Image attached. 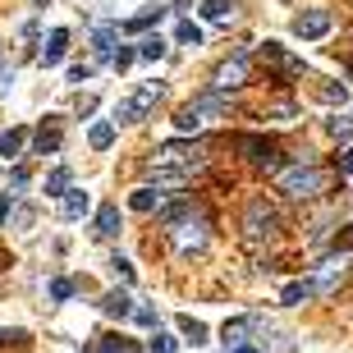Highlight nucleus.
Returning a JSON list of instances; mask_svg holds the SVG:
<instances>
[{
	"instance_id": "nucleus-1",
	"label": "nucleus",
	"mask_w": 353,
	"mask_h": 353,
	"mask_svg": "<svg viewBox=\"0 0 353 353\" xmlns=\"http://www.w3.org/2000/svg\"><path fill=\"white\" fill-rule=\"evenodd\" d=\"M161 92H165V88H161L157 79H152V83H138V88H133L129 97L115 105V119H119V124H138V119H147L152 110H157Z\"/></svg>"
},
{
	"instance_id": "nucleus-2",
	"label": "nucleus",
	"mask_w": 353,
	"mask_h": 353,
	"mask_svg": "<svg viewBox=\"0 0 353 353\" xmlns=\"http://www.w3.org/2000/svg\"><path fill=\"white\" fill-rule=\"evenodd\" d=\"M326 188V174L316 170L312 161H303V165H289V170H280V193H289V197H316Z\"/></svg>"
},
{
	"instance_id": "nucleus-3",
	"label": "nucleus",
	"mask_w": 353,
	"mask_h": 353,
	"mask_svg": "<svg viewBox=\"0 0 353 353\" xmlns=\"http://www.w3.org/2000/svg\"><path fill=\"white\" fill-rule=\"evenodd\" d=\"M275 230H280V216H275L271 202H266V197L248 202V211H243V234L257 243V239H275Z\"/></svg>"
},
{
	"instance_id": "nucleus-4",
	"label": "nucleus",
	"mask_w": 353,
	"mask_h": 353,
	"mask_svg": "<svg viewBox=\"0 0 353 353\" xmlns=\"http://www.w3.org/2000/svg\"><path fill=\"white\" fill-rule=\"evenodd\" d=\"M239 152L257 165V170H280V147L271 138H257V133H243L239 138Z\"/></svg>"
},
{
	"instance_id": "nucleus-5",
	"label": "nucleus",
	"mask_w": 353,
	"mask_h": 353,
	"mask_svg": "<svg viewBox=\"0 0 353 353\" xmlns=\"http://www.w3.org/2000/svg\"><path fill=\"white\" fill-rule=\"evenodd\" d=\"M330 32V14L326 10H303L299 19H294V37L303 41H321Z\"/></svg>"
},
{
	"instance_id": "nucleus-6",
	"label": "nucleus",
	"mask_w": 353,
	"mask_h": 353,
	"mask_svg": "<svg viewBox=\"0 0 353 353\" xmlns=\"http://www.w3.org/2000/svg\"><path fill=\"white\" fill-rule=\"evenodd\" d=\"M248 83V55H230L221 69H216V92H234Z\"/></svg>"
},
{
	"instance_id": "nucleus-7",
	"label": "nucleus",
	"mask_w": 353,
	"mask_h": 353,
	"mask_svg": "<svg viewBox=\"0 0 353 353\" xmlns=\"http://www.w3.org/2000/svg\"><path fill=\"white\" fill-rule=\"evenodd\" d=\"M257 55H262V65L280 69V74H303V60H299V55H289L280 41H262V46H257Z\"/></svg>"
},
{
	"instance_id": "nucleus-8",
	"label": "nucleus",
	"mask_w": 353,
	"mask_h": 353,
	"mask_svg": "<svg viewBox=\"0 0 353 353\" xmlns=\"http://www.w3.org/2000/svg\"><path fill=\"white\" fill-rule=\"evenodd\" d=\"M202 165L197 161V147H188V143H165V147H157V165H174V170H183V165Z\"/></svg>"
},
{
	"instance_id": "nucleus-9",
	"label": "nucleus",
	"mask_w": 353,
	"mask_h": 353,
	"mask_svg": "<svg viewBox=\"0 0 353 353\" xmlns=\"http://www.w3.org/2000/svg\"><path fill=\"white\" fill-rule=\"evenodd\" d=\"M174 243H179L183 252H197L202 243H207V225H202V221H183V225H174Z\"/></svg>"
},
{
	"instance_id": "nucleus-10",
	"label": "nucleus",
	"mask_w": 353,
	"mask_h": 353,
	"mask_svg": "<svg viewBox=\"0 0 353 353\" xmlns=\"http://www.w3.org/2000/svg\"><path fill=\"white\" fill-rule=\"evenodd\" d=\"M65 41H69V32H65V28H55L51 37L41 41L37 60H41V65H46V69H51V65H60V60H65Z\"/></svg>"
},
{
	"instance_id": "nucleus-11",
	"label": "nucleus",
	"mask_w": 353,
	"mask_h": 353,
	"mask_svg": "<svg viewBox=\"0 0 353 353\" xmlns=\"http://www.w3.org/2000/svg\"><path fill=\"white\" fill-rule=\"evenodd\" d=\"M97 239H115L119 234V207L115 202H105L101 211H97V230H92Z\"/></svg>"
},
{
	"instance_id": "nucleus-12",
	"label": "nucleus",
	"mask_w": 353,
	"mask_h": 353,
	"mask_svg": "<svg viewBox=\"0 0 353 353\" xmlns=\"http://www.w3.org/2000/svg\"><path fill=\"white\" fill-rule=\"evenodd\" d=\"M257 326V321H252V316H234V321H225V349H234V344H248V330Z\"/></svg>"
},
{
	"instance_id": "nucleus-13",
	"label": "nucleus",
	"mask_w": 353,
	"mask_h": 353,
	"mask_svg": "<svg viewBox=\"0 0 353 353\" xmlns=\"http://www.w3.org/2000/svg\"><path fill=\"white\" fill-rule=\"evenodd\" d=\"M60 143H65L60 124H55V119H46V124L37 129V152H41V157H51V152H60Z\"/></svg>"
},
{
	"instance_id": "nucleus-14",
	"label": "nucleus",
	"mask_w": 353,
	"mask_h": 353,
	"mask_svg": "<svg viewBox=\"0 0 353 353\" xmlns=\"http://www.w3.org/2000/svg\"><path fill=\"white\" fill-rule=\"evenodd\" d=\"M101 312L124 321V316H133V299H129V294H119V289H110V294L101 299Z\"/></svg>"
},
{
	"instance_id": "nucleus-15",
	"label": "nucleus",
	"mask_w": 353,
	"mask_h": 353,
	"mask_svg": "<svg viewBox=\"0 0 353 353\" xmlns=\"http://www.w3.org/2000/svg\"><path fill=\"white\" fill-rule=\"evenodd\" d=\"M335 280H344V262H326L321 271L312 275V289H316V294H330V289H335Z\"/></svg>"
},
{
	"instance_id": "nucleus-16",
	"label": "nucleus",
	"mask_w": 353,
	"mask_h": 353,
	"mask_svg": "<svg viewBox=\"0 0 353 353\" xmlns=\"http://www.w3.org/2000/svg\"><path fill=\"white\" fill-rule=\"evenodd\" d=\"M316 289H312V280H289L285 285V294H280V303H289V307H299V303H307Z\"/></svg>"
},
{
	"instance_id": "nucleus-17",
	"label": "nucleus",
	"mask_w": 353,
	"mask_h": 353,
	"mask_svg": "<svg viewBox=\"0 0 353 353\" xmlns=\"http://www.w3.org/2000/svg\"><path fill=\"white\" fill-rule=\"evenodd\" d=\"M161 202H165V193H157V188H138V193L129 197V207H133V211H143V216H147V211H157Z\"/></svg>"
},
{
	"instance_id": "nucleus-18",
	"label": "nucleus",
	"mask_w": 353,
	"mask_h": 353,
	"mask_svg": "<svg viewBox=\"0 0 353 353\" xmlns=\"http://www.w3.org/2000/svg\"><path fill=\"white\" fill-rule=\"evenodd\" d=\"M234 5L239 0H207V5H202V19H207V23H225V19L234 14Z\"/></svg>"
},
{
	"instance_id": "nucleus-19",
	"label": "nucleus",
	"mask_w": 353,
	"mask_h": 353,
	"mask_svg": "<svg viewBox=\"0 0 353 353\" xmlns=\"http://www.w3.org/2000/svg\"><path fill=\"white\" fill-rule=\"evenodd\" d=\"M174 124H179V133H197L202 124H207V119L197 115V110H193V101H188V105H179V110H174Z\"/></svg>"
},
{
	"instance_id": "nucleus-20",
	"label": "nucleus",
	"mask_w": 353,
	"mask_h": 353,
	"mask_svg": "<svg viewBox=\"0 0 353 353\" xmlns=\"http://www.w3.org/2000/svg\"><path fill=\"white\" fill-rule=\"evenodd\" d=\"M88 143L97 147V152H105V147L115 143V124H110V119H101V124H92V133H88Z\"/></svg>"
},
{
	"instance_id": "nucleus-21",
	"label": "nucleus",
	"mask_w": 353,
	"mask_h": 353,
	"mask_svg": "<svg viewBox=\"0 0 353 353\" xmlns=\"http://www.w3.org/2000/svg\"><path fill=\"white\" fill-rule=\"evenodd\" d=\"M65 221H79L83 211H88V193H83V188H74V193H65Z\"/></svg>"
},
{
	"instance_id": "nucleus-22",
	"label": "nucleus",
	"mask_w": 353,
	"mask_h": 353,
	"mask_svg": "<svg viewBox=\"0 0 353 353\" xmlns=\"http://www.w3.org/2000/svg\"><path fill=\"white\" fill-rule=\"evenodd\" d=\"M28 143V133L23 129H10V133H0V157H19Z\"/></svg>"
},
{
	"instance_id": "nucleus-23",
	"label": "nucleus",
	"mask_w": 353,
	"mask_h": 353,
	"mask_svg": "<svg viewBox=\"0 0 353 353\" xmlns=\"http://www.w3.org/2000/svg\"><path fill=\"white\" fill-rule=\"evenodd\" d=\"M179 330H183V340H188V344H207V326H202L197 316H183Z\"/></svg>"
},
{
	"instance_id": "nucleus-24",
	"label": "nucleus",
	"mask_w": 353,
	"mask_h": 353,
	"mask_svg": "<svg viewBox=\"0 0 353 353\" xmlns=\"http://www.w3.org/2000/svg\"><path fill=\"white\" fill-rule=\"evenodd\" d=\"M161 14H165V5H147L143 14H133V19H129V28H133V32H143V28H152V23H157Z\"/></svg>"
},
{
	"instance_id": "nucleus-25",
	"label": "nucleus",
	"mask_w": 353,
	"mask_h": 353,
	"mask_svg": "<svg viewBox=\"0 0 353 353\" xmlns=\"http://www.w3.org/2000/svg\"><path fill=\"white\" fill-rule=\"evenodd\" d=\"M69 193V170H51L46 174V197H65Z\"/></svg>"
},
{
	"instance_id": "nucleus-26",
	"label": "nucleus",
	"mask_w": 353,
	"mask_h": 353,
	"mask_svg": "<svg viewBox=\"0 0 353 353\" xmlns=\"http://www.w3.org/2000/svg\"><path fill=\"white\" fill-rule=\"evenodd\" d=\"M115 51H119V46H115V28H97V55L110 60Z\"/></svg>"
},
{
	"instance_id": "nucleus-27",
	"label": "nucleus",
	"mask_w": 353,
	"mask_h": 353,
	"mask_svg": "<svg viewBox=\"0 0 353 353\" xmlns=\"http://www.w3.org/2000/svg\"><path fill=\"white\" fill-rule=\"evenodd\" d=\"M152 179H157V188H179L188 179V170H152Z\"/></svg>"
},
{
	"instance_id": "nucleus-28",
	"label": "nucleus",
	"mask_w": 353,
	"mask_h": 353,
	"mask_svg": "<svg viewBox=\"0 0 353 353\" xmlns=\"http://www.w3.org/2000/svg\"><path fill=\"white\" fill-rule=\"evenodd\" d=\"M138 55H143V60H161V55H165V41L161 37H143L138 41Z\"/></svg>"
},
{
	"instance_id": "nucleus-29",
	"label": "nucleus",
	"mask_w": 353,
	"mask_h": 353,
	"mask_svg": "<svg viewBox=\"0 0 353 353\" xmlns=\"http://www.w3.org/2000/svg\"><path fill=\"white\" fill-rule=\"evenodd\" d=\"M147 349H152V353H174V349H179V340H174V335H165V330H157Z\"/></svg>"
},
{
	"instance_id": "nucleus-30",
	"label": "nucleus",
	"mask_w": 353,
	"mask_h": 353,
	"mask_svg": "<svg viewBox=\"0 0 353 353\" xmlns=\"http://www.w3.org/2000/svg\"><path fill=\"white\" fill-rule=\"evenodd\" d=\"M174 37H179L183 46H202V28H197V23H179V32H174Z\"/></svg>"
},
{
	"instance_id": "nucleus-31",
	"label": "nucleus",
	"mask_w": 353,
	"mask_h": 353,
	"mask_svg": "<svg viewBox=\"0 0 353 353\" xmlns=\"http://www.w3.org/2000/svg\"><path fill=\"white\" fill-rule=\"evenodd\" d=\"M110 271H115V280H119V285H133V266L124 262V257H110Z\"/></svg>"
},
{
	"instance_id": "nucleus-32",
	"label": "nucleus",
	"mask_w": 353,
	"mask_h": 353,
	"mask_svg": "<svg viewBox=\"0 0 353 353\" xmlns=\"http://www.w3.org/2000/svg\"><path fill=\"white\" fill-rule=\"evenodd\" d=\"M330 133L335 138H353V115H335L330 119Z\"/></svg>"
},
{
	"instance_id": "nucleus-33",
	"label": "nucleus",
	"mask_w": 353,
	"mask_h": 353,
	"mask_svg": "<svg viewBox=\"0 0 353 353\" xmlns=\"http://www.w3.org/2000/svg\"><path fill=\"white\" fill-rule=\"evenodd\" d=\"M133 60H138V51H133V46H119V51L110 55V65H115V69H129Z\"/></svg>"
},
{
	"instance_id": "nucleus-34",
	"label": "nucleus",
	"mask_w": 353,
	"mask_h": 353,
	"mask_svg": "<svg viewBox=\"0 0 353 353\" xmlns=\"http://www.w3.org/2000/svg\"><path fill=\"white\" fill-rule=\"evenodd\" d=\"M97 353H129V344L119 340V335H105V340L97 344Z\"/></svg>"
},
{
	"instance_id": "nucleus-35",
	"label": "nucleus",
	"mask_w": 353,
	"mask_h": 353,
	"mask_svg": "<svg viewBox=\"0 0 353 353\" xmlns=\"http://www.w3.org/2000/svg\"><path fill=\"white\" fill-rule=\"evenodd\" d=\"M69 294H74V285H69V280H55V285H51V299L55 303H65Z\"/></svg>"
},
{
	"instance_id": "nucleus-36",
	"label": "nucleus",
	"mask_w": 353,
	"mask_h": 353,
	"mask_svg": "<svg viewBox=\"0 0 353 353\" xmlns=\"http://www.w3.org/2000/svg\"><path fill=\"white\" fill-rule=\"evenodd\" d=\"M321 97H326L330 105H335V101H340V105L349 101V92H344V83H340V88H321Z\"/></svg>"
},
{
	"instance_id": "nucleus-37",
	"label": "nucleus",
	"mask_w": 353,
	"mask_h": 353,
	"mask_svg": "<svg viewBox=\"0 0 353 353\" xmlns=\"http://www.w3.org/2000/svg\"><path fill=\"white\" fill-rule=\"evenodd\" d=\"M133 321H138V326H157V312H152V307H133Z\"/></svg>"
},
{
	"instance_id": "nucleus-38",
	"label": "nucleus",
	"mask_w": 353,
	"mask_h": 353,
	"mask_svg": "<svg viewBox=\"0 0 353 353\" xmlns=\"http://www.w3.org/2000/svg\"><path fill=\"white\" fill-rule=\"evenodd\" d=\"M335 165H340V174H353V147H344L340 157H335Z\"/></svg>"
},
{
	"instance_id": "nucleus-39",
	"label": "nucleus",
	"mask_w": 353,
	"mask_h": 353,
	"mask_svg": "<svg viewBox=\"0 0 353 353\" xmlns=\"http://www.w3.org/2000/svg\"><path fill=\"white\" fill-rule=\"evenodd\" d=\"M92 79V65H74L69 69V83H88Z\"/></svg>"
},
{
	"instance_id": "nucleus-40",
	"label": "nucleus",
	"mask_w": 353,
	"mask_h": 353,
	"mask_svg": "<svg viewBox=\"0 0 353 353\" xmlns=\"http://www.w3.org/2000/svg\"><path fill=\"white\" fill-rule=\"evenodd\" d=\"M10 216H14V225H19V230H23V225H32V211H28V207H14Z\"/></svg>"
},
{
	"instance_id": "nucleus-41",
	"label": "nucleus",
	"mask_w": 353,
	"mask_h": 353,
	"mask_svg": "<svg viewBox=\"0 0 353 353\" xmlns=\"http://www.w3.org/2000/svg\"><path fill=\"white\" fill-rule=\"evenodd\" d=\"M271 115H280V119H289V115H294V101H275V105H271Z\"/></svg>"
},
{
	"instance_id": "nucleus-42",
	"label": "nucleus",
	"mask_w": 353,
	"mask_h": 353,
	"mask_svg": "<svg viewBox=\"0 0 353 353\" xmlns=\"http://www.w3.org/2000/svg\"><path fill=\"white\" fill-rule=\"evenodd\" d=\"M10 92V69H0V97Z\"/></svg>"
},
{
	"instance_id": "nucleus-43",
	"label": "nucleus",
	"mask_w": 353,
	"mask_h": 353,
	"mask_svg": "<svg viewBox=\"0 0 353 353\" xmlns=\"http://www.w3.org/2000/svg\"><path fill=\"white\" fill-rule=\"evenodd\" d=\"M10 221V202H5V197H0V225Z\"/></svg>"
},
{
	"instance_id": "nucleus-44",
	"label": "nucleus",
	"mask_w": 353,
	"mask_h": 353,
	"mask_svg": "<svg viewBox=\"0 0 353 353\" xmlns=\"http://www.w3.org/2000/svg\"><path fill=\"white\" fill-rule=\"evenodd\" d=\"M230 353H257V349H252V344H234V349H230Z\"/></svg>"
},
{
	"instance_id": "nucleus-45",
	"label": "nucleus",
	"mask_w": 353,
	"mask_h": 353,
	"mask_svg": "<svg viewBox=\"0 0 353 353\" xmlns=\"http://www.w3.org/2000/svg\"><path fill=\"white\" fill-rule=\"evenodd\" d=\"M349 74H353V60H349Z\"/></svg>"
},
{
	"instance_id": "nucleus-46",
	"label": "nucleus",
	"mask_w": 353,
	"mask_h": 353,
	"mask_svg": "<svg viewBox=\"0 0 353 353\" xmlns=\"http://www.w3.org/2000/svg\"><path fill=\"white\" fill-rule=\"evenodd\" d=\"M0 262H5V252H0Z\"/></svg>"
},
{
	"instance_id": "nucleus-47",
	"label": "nucleus",
	"mask_w": 353,
	"mask_h": 353,
	"mask_svg": "<svg viewBox=\"0 0 353 353\" xmlns=\"http://www.w3.org/2000/svg\"><path fill=\"white\" fill-rule=\"evenodd\" d=\"M41 5H46V0H41Z\"/></svg>"
}]
</instances>
